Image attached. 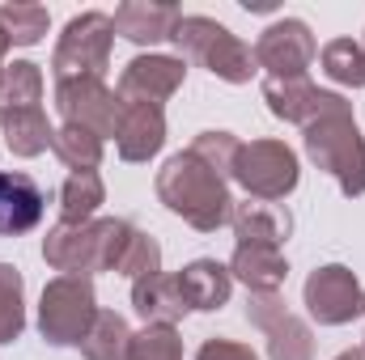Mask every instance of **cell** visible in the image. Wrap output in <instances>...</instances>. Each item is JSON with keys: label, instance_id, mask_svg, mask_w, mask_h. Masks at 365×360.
Here are the masks:
<instances>
[{"label": "cell", "instance_id": "cell-1", "mask_svg": "<svg viewBox=\"0 0 365 360\" xmlns=\"http://www.w3.org/2000/svg\"><path fill=\"white\" fill-rule=\"evenodd\" d=\"M158 199L200 233H217L234 212L230 179L221 170H212L204 157H195L191 149L175 153L158 170Z\"/></svg>", "mask_w": 365, "mask_h": 360}, {"label": "cell", "instance_id": "cell-2", "mask_svg": "<svg viewBox=\"0 0 365 360\" xmlns=\"http://www.w3.org/2000/svg\"><path fill=\"white\" fill-rule=\"evenodd\" d=\"M128 221L115 216H93L86 225H56L43 238V259L64 275H93V271H115V255L123 246Z\"/></svg>", "mask_w": 365, "mask_h": 360}, {"label": "cell", "instance_id": "cell-3", "mask_svg": "<svg viewBox=\"0 0 365 360\" xmlns=\"http://www.w3.org/2000/svg\"><path fill=\"white\" fill-rule=\"evenodd\" d=\"M306 157L340 182L349 199L365 195V136L353 110H331L314 123H306Z\"/></svg>", "mask_w": 365, "mask_h": 360}, {"label": "cell", "instance_id": "cell-4", "mask_svg": "<svg viewBox=\"0 0 365 360\" xmlns=\"http://www.w3.org/2000/svg\"><path fill=\"white\" fill-rule=\"evenodd\" d=\"M170 38L179 43L182 55H191V60H195L200 68H208L217 81L247 85V81L259 73L255 51H251L238 34H230L221 21H212V17H200V13L182 17L179 26H175V34H170Z\"/></svg>", "mask_w": 365, "mask_h": 360}, {"label": "cell", "instance_id": "cell-5", "mask_svg": "<svg viewBox=\"0 0 365 360\" xmlns=\"http://www.w3.org/2000/svg\"><path fill=\"white\" fill-rule=\"evenodd\" d=\"M93 318H98V297L90 275H56L38 297V331L56 348L86 344Z\"/></svg>", "mask_w": 365, "mask_h": 360}, {"label": "cell", "instance_id": "cell-6", "mask_svg": "<svg viewBox=\"0 0 365 360\" xmlns=\"http://www.w3.org/2000/svg\"><path fill=\"white\" fill-rule=\"evenodd\" d=\"M110 43H115V26L106 13H77L51 55V73L56 85L60 81H102V73L110 68Z\"/></svg>", "mask_w": 365, "mask_h": 360}, {"label": "cell", "instance_id": "cell-7", "mask_svg": "<svg viewBox=\"0 0 365 360\" xmlns=\"http://www.w3.org/2000/svg\"><path fill=\"white\" fill-rule=\"evenodd\" d=\"M230 179L242 182L247 199L280 203L284 195L297 191L302 170H297V153L284 140H251V144H238V157H234Z\"/></svg>", "mask_w": 365, "mask_h": 360}, {"label": "cell", "instance_id": "cell-8", "mask_svg": "<svg viewBox=\"0 0 365 360\" xmlns=\"http://www.w3.org/2000/svg\"><path fill=\"white\" fill-rule=\"evenodd\" d=\"M302 297H306L310 318L323 322V327H344V322H353V318L365 314V288L344 263L314 268L310 275H306Z\"/></svg>", "mask_w": 365, "mask_h": 360}, {"label": "cell", "instance_id": "cell-9", "mask_svg": "<svg viewBox=\"0 0 365 360\" xmlns=\"http://www.w3.org/2000/svg\"><path fill=\"white\" fill-rule=\"evenodd\" d=\"M314 55H319L314 34H310V26L297 21V17L272 21V26L259 34V43H255V64L268 68L272 81H302L306 68L314 64Z\"/></svg>", "mask_w": 365, "mask_h": 360}, {"label": "cell", "instance_id": "cell-10", "mask_svg": "<svg viewBox=\"0 0 365 360\" xmlns=\"http://www.w3.org/2000/svg\"><path fill=\"white\" fill-rule=\"evenodd\" d=\"M247 318L268 335V356L272 360H314V335H310V327L276 292H251Z\"/></svg>", "mask_w": 365, "mask_h": 360}, {"label": "cell", "instance_id": "cell-11", "mask_svg": "<svg viewBox=\"0 0 365 360\" xmlns=\"http://www.w3.org/2000/svg\"><path fill=\"white\" fill-rule=\"evenodd\" d=\"M56 106H60L64 123L90 127L93 136H102V140L119 132L123 97L115 90H106L102 81H60L56 85Z\"/></svg>", "mask_w": 365, "mask_h": 360}, {"label": "cell", "instance_id": "cell-12", "mask_svg": "<svg viewBox=\"0 0 365 360\" xmlns=\"http://www.w3.org/2000/svg\"><path fill=\"white\" fill-rule=\"evenodd\" d=\"M182 77H187V64L179 55H136L123 77H119V97L123 102H149V106H162L166 97H175L182 90Z\"/></svg>", "mask_w": 365, "mask_h": 360}, {"label": "cell", "instance_id": "cell-13", "mask_svg": "<svg viewBox=\"0 0 365 360\" xmlns=\"http://www.w3.org/2000/svg\"><path fill=\"white\" fill-rule=\"evenodd\" d=\"M264 102H268V110H272L276 119H284V123H314V119H323V115H331V110H353L340 93L331 90H319V85H310L306 77L302 81H264Z\"/></svg>", "mask_w": 365, "mask_h": 360}, {"label": "cell", "instance_id": "cell-14", "mask_svg": "<svg viewBox=\"0 0 365 360\" xmlns=\"http://www.w3.org/2000/svg\"><path fill=\"white\" fill-rule=\"evenodd\" d=\"M166 144V110L149 106V102H123L119 115V132H115V149L123 162H149L158 157Z\"/></svg>", "mask_w": 365, "mask_h": 360}, {"label": "cell", "instance_id": "cell-15", "mask_svg": "<svg viewBox=\"0 0 365 360\" xmlns=\"http://www.w3.org/2000/svg\"><path fill=\"white\" fill-rule=\"evenodd\" d=\"M179 21H182V9L179 4H166V0H123L115 9V17H110L115 34H123L136 47L166 43Z\"/></svg>", "mask_w": 365, "mask_h": 360}, {"label": "cell", "instance_id": "cell-16", "mask_svg": "<svg viewBox=\"0 0 365 360\" xmlns=\"http://www.w3.org/2000/svg\"><path fill=\"white\" fill-rule=\"evenodd\" d=\"M230 225H234L238 246H276L280 250V242H289V233H293L289 208L284 203H268V199H242V203H234Z\"/></svg>", "mask_w": 365, "mask_h": 360}, {"label": "cell", "instance_id": "cell-17", "mask_svg": "<svg viewBox=\"0 0 365 360\" xmlns=\"http://www.w3.org/2000/svg\"><path fill=\"white\" fill-rule=\"evenodd\" d=\"M43 186L30 174L0 170V238H21L43 221Z\"/></svg>", "mask_w": 365, "mask_h": 360}, {"label": "cell", "instance_id": "cell-18", "mask_svg": "<svg viewBox=\"0 0 365 360\" xmlns=\"http://www.w3.org/2000/svg\"><path fill=\"white\" fill-rule=\"evenodd\" d=\"M182 292V305L187 309H200V314H212L230 301V288H234V275L230 268H221L217 259H195L175 275Z\"/></svg>", "mask_w": 365, "mask_h": 360}, {"label": "cell", "instance_id": "cell-19", "mask_svg": "<svg viewBox=\"0 0 365 360\" xmlns=\"http://www.w3.org/2000/svg\"><path fill=\"white\" fill-rule=\"evenodd\" d=\"M132 309L145 318V327H153V322H158V327H175L182 314H187L179 280L166 275V271L136 280V284H132Z\"/></svg>", "mask_w": 365, "mask_h": 360}, {"label": "cell", "instance_id": "cell-20", "mask_svg": "<svg viewBox=\"0 0 365 360\" xmlns=\"http://www.w3.org/2000/svg\"><path fill=\"white\" fill-rule=\"evenodd\" d=\"M0 132H4V144L13 157H38L51 149L56 140V127L47 123L43 106H13V110H0Z\"/></svg>", "mask_w": 365, "mask_h": 360}, {"label": "cell", "instance_id": "cell-21", "mask_svg": "<svg viewBox=\"0 0 365 360\" xmlns=\"http://www.w3.org/2000/svg\"><path fill=\"white\" fill-rule=\"evenodd\" d=\"M230 275L242 280L251 292H280L289 280V263L276 246H238L230 259Z\"/></svg>", "mask_w": 365, "mask_h": 360}, {"label": "cell", "instance_id": "cell-22", "mask_svg": "<svg viewBox=\"0 0 365 360\" xmlns=\"http://www.w3.org/2000/svg\"><path fill=\"white\" fill-rule=\"evenodd\" d=\"M106 203V186L98 179V170H77L68 174L60 186V216L64 225H86L93 221V212Z\"/></svg>", "mask_w": 365, "mask_h": 360}, {"label": "cell", "instance_id": "cell-23", "mask_svg": "<svg viewBox=\"0 0 365 360\" xmlns=\"http://www.w3.org/2000/svg\"><path fill=\"white\" fill-rule=\"evenodd\" d=\"M128 348H132V331H128L123 314L98 309L90 335H86V344H81L86 360H128Z\"/></svg>", "mask_w": 365, "mask_h": 360}, {"label": "cell", "instance_id": "cell-24", "mask_svg": "<svg viewBox=\"0 0 365 360\" xmlns=\"http://www.w3.org/2000/svg\"><path fill=\"white\" fill-rule=\"evenodd\" d=\"M158 271H162V246H158L145 229L128 225L123 246H119V255H115V275H128V280L136 284V280L158 275Z\"/></svg>", "mask_w": 365, "mask_h": 360}, {"label": "cell", "instance_id": "cell-25", "mask_svg": "<svg viewBox=\"0 0 365 360\" xmlns=\"http://www.w3.org/2000/svg\"><path fill=\"white\" fill-rule=\"evenodd\" d=\"M47 21H51V13L43 4H17V0L0 4V30L9 38V47H34V43H43Z\"/></svg>", "mask_w": 365, "mask_h": 360}, {"label": "cell", "instance_id": "cell-26", "mask_svg": "<svg viewBox=\"0 0 365 360\" xmlns=\"http://www.w3.org/2000/svg\"><path fill=\"white\" fill-rule=\"evenodd\" d=\"M51 149H56V157H60L73 174H77V170H98V166H102V136H93L90 127L64 123V127L56 132Z\"/></svg>", "mask_w": 365, "mask_h": 360}, {"label": "cell", "instance_id": "cell-27", "mask_svg": "<svg viewBox=\"0 0 365 360\" xmlns=\"http://www.w3.org/2000/svg\"><path fill=\"white\" fill-rule=\"evenodd\" d=\"M323 73L336 81V85H349V90H365V47L353 38H331L323 47Z\"/></svg>", "mask_w": 365, "mask_h": 360}, {"label": "cell", "instance_id": "cell-28", "mask_svg": "<svg viewBox=\"0 0 365 360\" xmlns=\"http://www.w3.org/2000/svg\"><path fill=\"white\" fill-rule=\"evenodd\" d=\"M26 284H21V271L0 263V344H13L21 339L26 331Z\"/></svg>", "mask_w": 365, "mask_h": 360}, {"label": "cell", "instance_id": "cell-29", "mask_svg": "<svg viewBox=\"0 0 365 360\" xmlns=\"http://www.w3.org/2000/svg\"><path fill=\"white\" fill-rule=\"evenodd\" d=\"M43 102V73L30 60H13L4 68V85H0V110L13 106H38Z\"/></svg>", "mask_w": 365, "mask_h": 360}, {"label": "cell", "instance_id": "cell-30", "mask_svg": "<svg viewBox=\"0 0 365 360\" xmlns=\"http://www.w3.org/2000/svg\"><path fill=\"white\" fill-rule=\"evenodd\" d=\"M128 360H182V335L175 327H145L132 335Z\"/></svg>", "mask_w": 365, "mask_h": 360}, {"label": "cell", "instance_id": "cell-31", "mask_svg": "<svg viewBox=\"0 0 365 360\" xmlns=\"http://www.w3.org/2000/svg\"><path fill=\"white\" fill-rule=\"evenodd\" d=\"M191 153H195V157H204L212 170H221V174L230 179L234 157H238V140H234L230 132H200V136L191 140Z\"/></svg>", "mask_w": 365, "mask_h": 360}, {"label": "cell", "instance_id": "cell-32", "mask_svg": "<svg viewBox=\"0 0 365 360\" xmlns=\"http://www.w3.org/2000/svg\"><path fill=\"white\" fill-rule=\"evenodd\" d=\"M195 360H259L247 344H234V339H204Z\"/></svg>", "mask_w": 365, "mask_h": 360}, {"label": "cell", "instance_id": "cell-33", "mask_svg": "<svg viewBox=\"0 0 365 360\" xmlns=\"http://www.w3.org/2000/svg\"><path fill=\"white\" fill-rule=\"evenodd\" d=\"M336 360H365V348H361V352H357V348H353V352H340Z\"/></svg>", "mask_w": 365, "mask_h": 360}, {"label": "cell", "instance_id": "cell-34", "mask_svg": "<svg viewBox=\"0 0 365 360\" xmlns=\"http://www.w3.org/2000/svg\"><path fill=\"white\" fill-rule=\"evenodd\" d=\"M4 51H9V38H4V30H0V60H4Z\"/></svg>", "mask_w": 365, "mask_h": 360}, {"label": "cell", "instance_id": "cell-35", "mask_svg": "<svg viewBox=\"0 0 365 360\" xmlns=\"http://www.w3.org/2000/svg\"><path fill=\"white\" fill-rule=\"evenodd\" d=\"M0 85H4V64H0Z\"/></svg>", "mask_w": 365, "mask_h": 360}, {"label": "cell", "instance_id": "cell-36", "mask_svg": "<svg viewBox=\"0 0 365 360\" xmlns=\"http://www.w3.org/2000/svg\"><path fill=\"white\" fill-rule=\"evenodd\" d=\"M361 47H365V43H361Z\"/></svg>", "mask_w": 365, "mask_h": 360}]
</instances>
